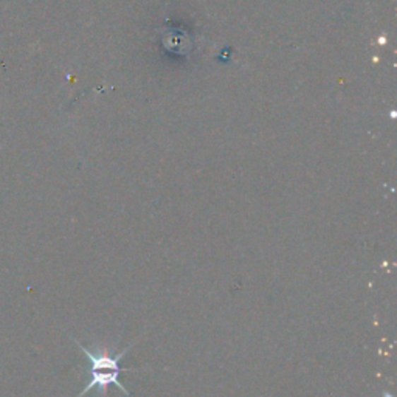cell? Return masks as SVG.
I'll list each match as a JSON object with an SVG mask.
<instances>
[{"label": "cell", "instance_id": "obj_1", "mask_svg": "<svg viewBox=\"0 0 397 397\" xmlns=\"http://www.w3.org/2000/svg\"><path fill=\"white\" fill-rule=\"evenodd\" d=\"M122 371H109V369H100V368H90V380L89 384L84 386V390L78 394V397H84L87 393L92 391L93 388H97V390L101 393L102 397H106L107 394V386L109 385H115L117 388H120V390L128 394V397H132V394L126 390V386L120 384V380H118V376H120Z\"/></svg>", "mask_w": 397, "mask_h": 397}]
</instances>
